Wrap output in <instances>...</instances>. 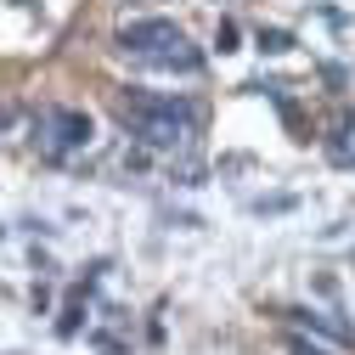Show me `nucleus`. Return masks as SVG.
<instances>
[{
    "label": "nucleus",
    "mask_w": 355,
    "mask_h": 355,
    "mask_svg": "<svg viewBox=\"0 0 355 355\" xmlns=\"http://www.w3.org/2000/svg\"><path fill=\"white\" fill-rule=\"evenodd\" d=\"M91 113L85 107H46L34 119V141H40V153L46 158H68V153H79V147H91Z\"/></svg>",
    "instance_id": "nucleus-3"
},
{
    "label": "nucleus",
    "mask_w": 355,
    "mask_h": 355,
    "mask_svg": "<svg viewBox=\"0 0 355 355\" xmlns=\"http://www.w3.org/2000/svg\"><path fill=\"white\" fill-rule=\"evenodd\" d=\"M288 349H293V355H327V349H316V344H304V338H288Z\"/></svg>",
    "instance_id": "nucleus-6"
},
{
    "label": "nucleus",
    "mask_w": 355,
    "mask_h": 355,
    "mask_svg": "<svg viewBox=\"0 0 355 355\" xmlns=\"http://www.w3.org/2000/svg\"><path fill=\"white\" fill-rule=\"evenodd\" d=\"M327 158L333 164H355V119L338 124V141H327Z\"/></svg>",
    "instance_id": "nucleus-4"
},
{
    "label": "nucleus",
    "mask_w": 355,
    "mask_h": 355,
    "mask_svg": "<svg viewBox=\"0 0 355 355\" xmlns=\"http://www.w3.org/2000/svg\"><path fill=\"white\" fill-rule=\"evenodd\" d=\"M119 51L141 68H164V73H198L203 68V51L187 40L181 23L169 17H130L119 23Z\"/></svg>",
    "instance_id": "nucleus-2"
},
{
    "label": "nucleus",
    "mask_w": 355,
    "mask_h": 355,
    "mask_svg": "<svg viewBox=\"0 0 355 355\" xmlns=\"http://www.w3.org/2000/svg\"><path fill=\"white\" fill-rule=\"evenodd\" d=\"M119 113L130 124V136L158 147V153H175V147H192L198 136V107L187 96H147V91H124L119 96Z\"/></svg>",
    "instance_id": "nucleus-1"
},
{
    "label": "nucleus",
    "mask_w": 355,
    "mask_h": 355,
    "mask_svg": "<svg viewBox=\"0 0 355 355\" xmlns=\"http://www.w3.org/2000/svg\"><path fill=\"white\" fill-rule=\"evenodd\" d=\"M259 46H265V51H288V46H293V40H288L282 28H271V34H259Z\"/></svg>",
    "instance_id": "nucleus-5"
}]
</instances>
